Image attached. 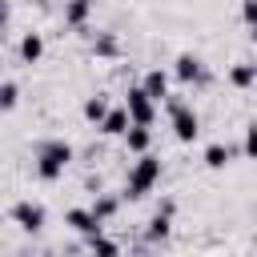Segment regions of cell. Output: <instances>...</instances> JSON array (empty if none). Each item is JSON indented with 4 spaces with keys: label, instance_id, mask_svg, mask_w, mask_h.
Segmentation results:
<instances>
[{
    "label": "cell",
    "instance_id": "cell-1",
    "mask_svg": "<svg viewBox=\"0 0 257 257\" xmlns=\"http://www.w3.org/2000/svg\"><path fill=\"white\" fill-rule=\"evenodd\" d=\"M68 161H72V145L68 141H44L36 149V177L40 181H56V177H64Z\"/></svg>",
    "mask_w": 257,
    "mask_h": 257
},
{
    "label": "cell",
    "instance_id": "cell-2",
    "mask_svg": "<svg viewBox=\"0 0 257 257\" xmlns=\"http://www.w3.org/2000/svg\"><path fill=\"white\" fill-rule=\"evenodd\" d=\"M161 181V157H153V153H145V157H137V165L128 169V185H124V197H145L153 185Z\"/></svg>",
    "mask_w": 257,
    "mask_h": 257
},
{
    "label": "cell",
    "instance_id": "cell-3",
    "mask_svg": "<svg viewBox=\"0 0 257 257\" xmlns=\"http://www.w3.org/2000/svg\"><path fill=\"white\" fill-rule=\"evenodd\" d=\"M169 116H173V133H177V141H181V145L197 141L201 124H197V112H193L189 104H181V100H173V96H169Z\"/></svg>",
    "mask_w": 257,
    "mask_h": 257
},
{
    "label": "cell",
    "instance_id": "cell-4",
    "mask_svg": "<svg viewBox=\"0 0 257 257\" xmlns=\"http://www.w3.org/2000/svg\"><path fill=\"white\" fill-rule=\"evenodd\" d=\"M124 108H128L133 124H153V116H157V100L145 92V84H137V88L124 92Z\"/></svg>",
    "mask_w": 257,
    "mask_h": 257
},
{
    "label": "cell",
    "instance_id": "cell-5",
    "mask_svg": "<svg viewBox=\"0 0 257 257\" xmlns=\"http://www.w3.org/2000/svg\"><path fill=\"white\" fill-rule=\"evenodd\" d=\"M12 221H16L20 229L36 233V229L44 225V209H40L36 201H16V205H12Z\"/></svg>",
    "mask_w": 257,
    "mask_h": 257
},
{
    "label": "cell",
    "instance_id": "cell-6",
    "mask_svg": "<svg viewBox=\"0 0 257 257\" xmlns=\"http://www.w3.org/2000/svg\"><path fill=\"white\" fill-rule=\"evenodd\" d=\"M76 233H84V237H100L104 233V221L92 213V209H68V217H64Z\"/></svg>",
    "mask_w": 257,
    "mask_h": 257
},
{
    "label": "cell",
    "instance_id": "cell-7",
    "mask_svg": "<svg viewBox=\"0 0 257 257\" xmlns=\"http://www.w3.org/2000/svg\"><path fill=\"white\" fill-rule=\"evenodd\" d=\"M133 128V116H128V108H112L108 116H104V124H100V133L104 137H124Z\"/></svg>",
    "mask_w": 257,
    "mask_h": 257
},
{
    "label": "cell",
    "instance_id": "cell-8",
    "mask_svg": "<svg viewBox=\"0 0 257 257\" xmlns=\"http://www.w3.org/2000/svg\"><path fill=\"white\" fill-rule=\"evenodd\" d=\"M92 4L96 0H68L64 4V24L68 28H84V20L92 16Z\"/></svg>",
    "mask_w": 257,
    "mask_h": 257
},
{
    "label": "cell",
    "instance_id": "cell-9",
    "mask_svg": "<svg viewBox=\"0 0 257 257\" xmlns=\"http://www.w3.org/2000/svg\"><path fill=\"white\" fill-rule=\"evenodd\" d=\"M141 84H145V92H149V96H153L157 104H161V100H169V76H165L161 68L145 72V80H141Z\"/></svg>",
    "mask_w": 257,
    "mask_h": 257
},
{
    "label": "cell",
    "instance_id": "cell-10",
    "mask_svg": "<svg viewBox=\"0 0 257 257\" xmlns=\"http://www.w3.org/2000/svg\"><path fill=\"white\" fill-rule=\"evenodd\" d=\"M124 145H128V153L145 157V153H149V145H153V133H149V124H133V128L124 133Z\"/></svg>",
    "mask_w": 257,
    "mask_h": 257
},
{
    "label": "cell",
    "instance_id": "cell-11",
    "mask_svg": "<svg viewBox=\"0 0 257 257\" xmlns=\"http://www.w3.org/2000/svg\"><path fill=\"white\" fill-rule=\"evenodd\" d=\"M44 56V40H40V32H24V40H20V60L24 64H36Z\"/></svg>",
    "mask_w": 257,
    "mask_h": 257
},
{
    "label": "cell",
    "instance_id": "cell-12",
    "mask_svg": "<svg viewBox=\"0 0 257 257\" xmlns=\"http://www.w3.org/2000/svg\"><path fill=\"white\" fill-rule=\"evenodd\" d=\"M201 72H205V68H201V60H197V56H189V52H185V56H177V80L193 84V80H201Z\"/></svg>",
    "mask_w": 257,
    "mask_h": 257
},
{
    "label": "cell",
    "instance_id": "cell-13",
    "mask_svg": "<svg viewBox=\"0 0 257 257\" xmlns=\"http://www.w3.org/2000/svg\"><path fill=\"white\" fill-rule=\"evenodd\" d=\"M229 84L233 88H253L257 84V64H233L229 68Z\"/></svg>",
    "mask_w": 257,
    "mask_h": 257
},
{
    "label": "cell",
    "instance_id": "cell-14",
    "mask_svg": "<svg viewBox=\"0 0 257 257\" xmlns=\"http://www.w3.org/2000/svg\"><path fill=\"white\" fill-rule=\"evenodd\" d=\"M108 112H112V108H108V100H104V96H88V100H84V120H88V124H96V128H100Z\"/></svg>",
    "mask_w": 257,
    "mask_h": 257
},
{
    "label": "cell",
    "instance_id": "cell-15",
    "mask_svg": "<svg viewBox=\"0 0 257 257\" xmlns=\"http://www.w3.org/2000/svg\"><path fill=\"white\" fill-rule=\"evenodd\" d=\"M229 161H233V149H229V145H221V141H217V145H209V149H205V165H209V169H225Z\"/></svg>",
    "mask_w": 257,
    "mask_h": 257
},
{
    "label": "cell",
    "instance_id": "cell-16",
    "mask_svg": "<svg viewBox=\"0 0 257 257\" xmlns=\"http://www.w3.org/2000/svg\"><path fill=\"white\" fill-rule=\"evenodd\" d=\"M88 253H92V257H120V245L100 233V237H88Z\"/></svg>",
    "mask_w": 257,
    "mask_h": 257
},
{
    "label": "cell",
    "instance_id": "cell-17",
    "mask_svg": "<svg viewBox=\"0 0 257 257\" xmlns=\"http://www.w3.org/2000/svg\"><path fill=\"white\" fill-rule=\"evenodd\" d=\"M169 217H173V213H161V209H157V217L149 221V241H165V237H169Z\"/></svg>",
    "mask_w": 257,
    "mask_h": 257
},
{
    "label": "cell",
    "instance_id": "cell-18",
    "mask_svg": "<svg viewBox=\"0 0 257 257\" xmlns=\"http://www.w3.org/2000/svg\"><path fill=\"white\" fill-rule=\"evenodd\" d=\"M92 213H96L100 221H108V217L116 213V197H96V201H92Z\"/></svg>",
    "mask_w": 257,
    "mask_h": 257
},
{
    "label": "cell",
    "instance_id": "cell-19",
    "mask_svg": "<svg viewBox=\"0 0 257 257\" xmlns=\"http://www.w3.org/2000/svg\"><path fill=\"white\" fill-rule=\"evenodd\" d=\"M0 100H4V108H16L20 92H16V84H12V80H4V88H0Z\"/></svg>",
    "mask_w": 257,
    "mask_h": 257
},
{
    "label": "cell",
    "instance_id": "cell-20",
    "mask_svg": "<svg viewBox=\"0 0 257 257\" xmlns=\"http://www.w3.org/2000/svg\"><path fill=\"white\" fill-rule=\"evenodd\" d=\"M245 157H249V161H257V124H249V128H245Z\"/></svg>",
    "mask_w": 257,
    "mask_h": 257
},
{
    "label": "cell",
    "instance_id": "cell-21",
    "mask_svg": "<svg viewBox=\"0 0 257 257\" xmlns=\"http://www.w3.org/2000/svg\"><path fill=\"white\" fill-rule=\"evenodd\" d=\"M241 20H245L249 28H257V0H245V4H241Z\"/></svg>",
    "mask_w": 257,
    "mask_h": 257
}]
</instances>
